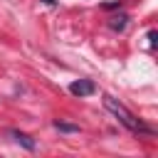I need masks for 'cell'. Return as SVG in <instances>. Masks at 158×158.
I'll use <instances>...</instances> for the list:
<instances>
[{"label": "cell", "instance_id": "obj_1", "mask_svg": "<svg viewBox=\"0 0 158 158\" xmlns=\"http://www.w3.org/2000/svg\"><path fill=\"white\" fill-rule=\"evenodd\" d=\"M104 106H106V111H111V114H114V116H116V118H118L128 131H148V133H151V128H148V126H143V123H141V121H138V118H136V116H133V114H131V111H128L118 99H114V96L104 94Z\"/></svg>", "mask_w": 158, "mask_h": 158}, {"label": "cell", "instance_id": "obj_2", "mask_svg": "<svg viewBox=\"0 0 158 158\" xmlns=\"http://www.w3.org/2000/svg\"><path fill=\"white\" fill-rule=\"evenodd\" d=\"M69 91H72L74 96H89V94L96 91V84H94L91 79H79V81H72V84H69Z\"/></svg>", "mask_w": 158, "mask_h": 158}, {"label": "cell", "instance_id": "obj_3", "mask_svg": "<svg viewBox=\"0 0 158 158\" xmlns=\"http://www.w3.org/2000/svg\"><path fill=\"white\" fill-rule=\"evenodd\" d=\"M10 136L15 138V143H20V146H22V148H27V151H35V148H37L35 138H32V136H27V133H22V131H10Z\"/></svg>", "mask_w": 158, "mask_h": 158}, {"label": "cell", "instance_id": "obj_4", "mask_svg": "<svg viewBox=\"0 0 158 158\" xmlns=\"http://www.w3.org/2000/svg\"><path fill=\"white\" fill-rule=\"evenodd\" d=\"M54 128L62 131V133H79L81 131L79 123H69V121H54Z\"/></svg>", "mask_w": 158, "mask_h": 158}, {"label": "cell", "instance_id": "obj_5", "mask_svg": "<svg viewBox=\"0 0 158 158\" xmlns=\"http://www.w3.org/2000/svg\"><path fill=\"white\" fill-rule=\"evenodd\" d=\"M126 22H128V15H123V12H121V15L109 17V27H111V30H118V32L126 27Z\"/></svg>", "mask_w": 158, "mask_h": 158}, {"label": "cell", "instance_id": "obj_6", "mask_svg": "<svg viewBox=\"0 0 158 158\" xmlns=\"http://www.w3.org/2000/svg\"><path fill=\"white\" fill-rule=\"evenodd\" d=\"M148 40H151V47H153V44H156V30H151V32H148Z\"/></svg>", "mask_w": 158, "mask_h": 158}, {"label": "cell", "instance_id": "obj_7", "mask_svg": "<svg viewBox=\"0 0 158 158\" xmlns=\"http://www.w3.org/2000/svg\"><path fill=\"white\" fill-rule=\"evenodd\" d=\"M118 5H121V2H106L104 7H106V10H114V7H118Z\"/></svg>", "mask_w": 158, "mask_h": 158}, {"label": "cell", "instance_id": "obj_8", "mask_svg": "<svg viewBox=\"0 0 158 158\" xmlns=\"http://www.w3.org/2000/svg\"><path fill=\"white\" fill-rule=\"evenodd\" d=\"M42 2H47V5H54V2H57V0H42Z\"/></svg>", "mask_w": 158, "mask_h": 158}]
</instances>
